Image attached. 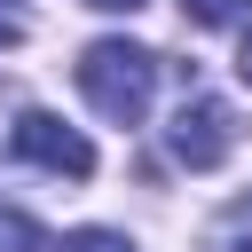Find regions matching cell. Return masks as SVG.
Instances as JSON below:
<instances>
[{
    "label": "cell",
    "mask_w": 252,
    "mask_h": 252,
    "mask_svg": "<svg viewBox=\"0 0 252 252\" xmlns=\"http://www.w3.org/2000/svg\"><path fill=\"white\" fill-rule=\"evenodd\" d=\"M79 94L110 118V126H142L150 94H158V55L134 39H94L79 55Z\"/></svg>",
    "instance_id": "cell-1"
},
{
    "label": "cell",
    "mask_w": 252,
    "mask_h": 252,
    "mask_svg": "<svg viewBox=\"0 0 252 252\" xmlns=\"http://www.w3.org/2000/svg\"><path fill=\"white\" fill-rule=\"evenodd\" d=\"M8 158L39 165V173H55V181H87V173H94V142H87L79 126H63L55 110H24V118L8 126Z\"/></svg>",
    "instance_id": "cell-2"
},
{
    "label": "cell",
    "mask_w": 252,
    "mask_h": 252,
    "mask_svg": "<svg viewBox=\"0 0 252 252\" xmlns=\"http://www.w3.org/2000/svg\"><path fill=\"white\" fill-rule=\"evenodd\" d=\"M173 158L189 165V173H213L228 150H236V118H228V102L220 94H181V110H173Z\"/></svg>",
    "instance_id": "cell-3"
},
{
    "label": "cell",
    "mask_w": 252,
    "mask_h": 252,
    "mask_svg": "<svg viewBox=\"0 0 252 252\" xmlns=\"http://www.w3.org/2000/svg\"><path fill=\"white\" fill-rule=\"evenodd\" d=\"M0 252H47L39 220H32V213H16V205H0Z\"/></svg>",
    "instance_id": "cell-4"
},
{
    "label": "cell",
    "mask_w": 252,
    "mask_h": 252,
    "mask_svg": "<svg viewBox=\"0 0 252 252\" xmlns=\"http://www.w3.org/2000/svg\"><path fill=\"white\" fill-rule=\"evenodd\" d=\"M55 252H134V244H126L118 228H71V236H63Z\"/></svg>",
    "instance_id": "cell-5"
},
{
    "label": "cell",
    "mask_w": 252,
    "mask_h": 252,
    "mask_svg": "<svg viewBox=\"0 0 252 252\" xmlns=\"http://www.w3.org/2000/svg\"><path fill=\"white\" fill-rule=\"evenodd\" d=\"M181 16L213 32V24H236V16H244V0H181Z\"/></svg>",
    "instance_id": "cell-6"
},
{
    "label": "cell",
    "mask_w": 252,
    "mask_h": 252,
    "mask_svg": "<svg viewBox=\"0 0 252 252\" xmlns=\"http://www.w3.org/2000/svg\"><path fill=\"white\" fill-rule=\"evenodd\" d=\"M213 252H252V228H244V205H236V220L213 236Z\"/></svg>",
    "instance_id": "cell-7"
},
{
    "label": "cell",
    "mask_w": 252,
    "mask_h": 252,
    "mask_svg": "<svg viewBox=\"0 0 252 252\" xmlns=\"http://www.w3.org/2000/svg\"><path fill=\"white\" fill-rule=\"evenodd\" d=\"M16 39H24V16H16V8L0 0V47H16Z\"/></svg>",
    "instance_id": "cell-8"
},
{
    "label": "cell",
    "mask_w": 252,
    "mask_h": 252,
    "mask_svg": "<svg viewBox=\"0 0 252 252\" xmlns=\"http://www.w3.org/2000/svg\"><path fill=\"white\" fill-rule=\"evenodd\" d=\"M236 79L252 87V24H244V47H236Z\"/></svg>",
    "instance_id": "cell-9"
},
{
    "label": "cell",
    "mask_w": 252,
    "mask_h": 252,
    "mask_svg": "<svg viewBox=\"0 0 252 252\" xmlns=\"http://www.w3.org/2000/svg\"><path fill=\"white\" fill-rule=\"evenodd\" d=\"M87 8H102V16H134L142 0H87Z\"/></svg>",
    "instance_id": "cell-10"
}]
</instances>
